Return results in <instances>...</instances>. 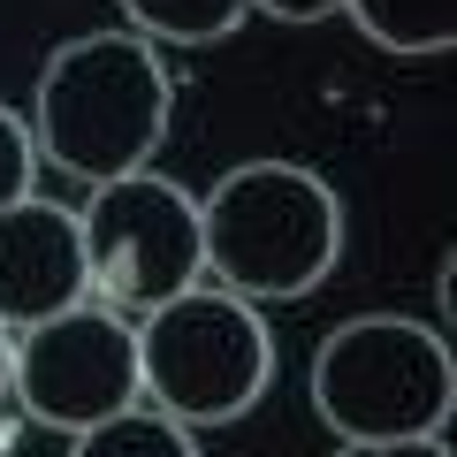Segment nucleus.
Wrapping results in <instances>:
<instances>
[{"instance_id":"nucleus-2","label":"nucleus","mask_w":457,"mask_h":457,"mask_svg":"<svg viewBox=\"0 0 457 457\" xmlns=\"http://www.w3.org/2000/svg\"><path fill=\"white\" fill-rule=\"evenodd\" d=\"M198 237H206V282L237 290L245 305H290L336 275L343 198L297 161H245L198 198Z\"/></svg>"},{"instance_id":"nucleus-5","label":"nucleus","mask_w":457,"mask_h":457,"mask_svg":"<svg viewBox=\"0 0 457 457\" xmlns=\"http://www.w3.org/2000/svg\"><path fill=\"white\" fill-rule=\"evenodd\" d=\"M84 221V260H92V297L114 312H153L206 282V237H198V198L176 176L130 168L114 183H92L77 206Z\"/></svg>"},{"instance_id":"nucleus-11","label":"nucleus","mask_w":457,"mask_h":457,"mask_svg":"<svg viewBox=\"0 0 457 457\" xmlns=\"http://www.w3.org/2000/svg\"><path fill=\"white\" fill-rule=\"evenodd\" d=\"M38 137H31V122H23L16 107H0V206H16V198H31L38 191Z\"/></svg>"},{"instance_id":"nucleus-10","label":"nucleus","mask_w":457,"mask_h":457,"mask_svg":"<svg viewBox=\"0 0 457 457\" xmlns=\"http://www.w3.org/2000/svg\"><path fill=\"white\" fill-rule=\"evenodd\" d=\"M69 457H198V435L153 404H130L114 420L84 427V435H69Z\"/></svg>"},{"instance_id":"nucleus-12","label":"nucleus","mask_w":457,"mask_h":457,"mask_svg":"<svg viewBox=\"0 0 457 457\" xmlns=\"http://www.w3.org/2000/svg\"><path fill=\"white\" fill-rule=\"evenodd\" d=\"M336 457H450L442 435H404V442H343Z\"/></svg>"},{"instance_id":"nucleus-1","label":"nucleus","mask_w":457,"mask_h":457,"mask_svg":"<svg viewBox=\"0 0 457 457\" xmlns=\"http://www.w3.org/2000/svg\"><path fill=\"white\" fill-rule=\"evenodd\" d=\"M168 107H176V77L161 46L137 31H92L46 54L23 122L38 137V161L92 191L130 168H153L168 137Z\"/></svg>"},{"instance_id":"nucleus-6","label":"nucleus","mask_w":457,"mask_h":457,"mask_svg":"<svg viewBox=\"0 0 457 457\" xmlns=\"http://www.w3.org/2000/svg\"><path fill=\"white\" fill-rule=\"evenodd\" d=\"M8 396L38 427H62V435H84V427L114 420V411L145 404L137 320L84 297V305L54 312L38 328H16L8 336Z\"/></svg>"},{"instance_id":"nucleus-4","label":"nucleus","mask_w":457,"mask_h":457,"mask_svg":"<svg viewBox=\"0 0 457 457\" xmlns=\"http://www.w3.org/2000/svg\"><path fill=\"white\" fill-rule=\"evenodd\" d=\"M137 381L145 404L198 427H237L260 411L275 389V336H267L260 305H245L221 282H191L183 297L137 312Z\"/></svg>"},{"instance_id":"nucleus-14","label":"nucleus","mask_w":457,"mask_h":457,"mask_svg":"<svg viewBox=\"0 0 457 457\" xmlns=\"http://www.w3.org/2000/svg\"><path fill=\"white\" fill-rule=\"evenodd\" d=\"M0 396H8V328H0Z\"/></svg>"},{"instance_id":"nucleus-3","label":"nucleus","mask_w":457,"mask_h":457,"mask_svg":"<svg viewBox=\"0 0 457 457\" xmlns=\"http://www.w3.org/2000/svg\"><path fill=\"white\" fill-rule=\"evenodd\" d=\"M312 411L336 442L442 435L457 411V351L404 312H359L312 351Z\"/></svg>"},{"instance_id":"nucleus-9","label":"nucleus","mask_w":457,"mask_h":457,"mask_svg":"<svg viewBox=\"0 0 457 457\" xmlns=\"http://www.w3.org/2000/svg\"><path fill=\"white\" fill-rule=\"evenodd\" d=\"M114 8L153 46H213L252 16V0H114Z\"/></svg>"},{"instance_id":"nucleus-8","label":"nucleus","mask_w":457,"mask_h":457,"mask_svg":"<svg viewBox=\"0 0 457 457\" xmlns=\"http://www.w3.org/2000/svg\"><path fill=\"white\" fill-rule=\"evenodd\" d=\"M381 54H450L457 46V0H343Z\"/></svg>"},{"instance_id":"nucleus-7","label":"nucleus","mask_w":457,"mask_h":457,"mask_svg":"<svg viewBox=\"0 0 457 457\" xmlns=\"http://www.w3.org/2000/svg\"><path fill=\"white\" fill-rule=\"evenodd\" d=\"M92 297V260H84V221L62 198H16L0 206V328H38L54 312Z\"/></svg>"},{"instance_id":"nucleus-13","label":"nucleus","mask_w":457,"mask_h":457,"mask_svg":"<svg viewBox=\"0 0 457 457\" xmlns=\"http://www.w3.org/2000/svg\"><path fill=\"white\" fill-rule=\"evenodd\" d=\"M260 16H275V23H328L343 8V0H252Z\"/></svg>"}]
</instances>
